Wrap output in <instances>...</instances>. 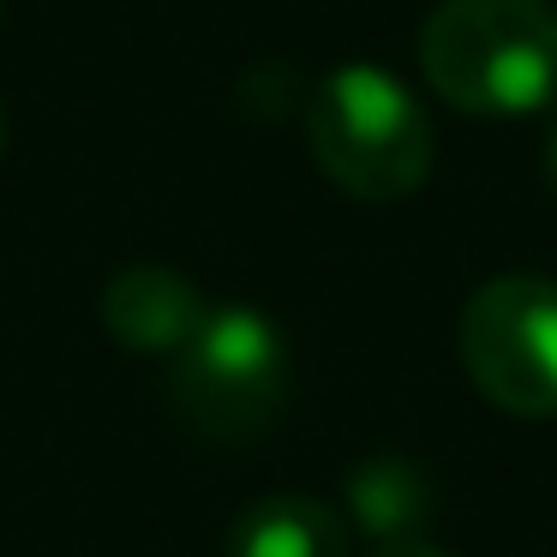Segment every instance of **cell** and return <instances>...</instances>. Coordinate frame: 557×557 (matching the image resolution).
I'll use <instances>...</instances> for the list:
<instances>
[{"mask_svg":"<svg viewBox=\"0 0 557 557\" xmlns=\"http://www.w3.org/2000/svg\"><path fill=\"white\" fill-rule=\"evenodd\" d=\"M425 85L461 114L509 121L557 102L552 0H437L420 30Z\"/></svg>","mask_w":557,"mask_h":557,"instance_id":"cell-1","label":"cell"},{"mask_svg":"<svg viewBox=\"0 0 557 557\" xmlns=\"http://www.w3.org/2000/svg\"><path fill=\"white\" fill-rule=\"evenodd\" d=\"M306 145L318 169L366 205H396L432 174V121L384 66H336L306 102Z\"/></svg>","mask_w":557,"mask_h":557,"instance_id":"cell-2","label":"cell"},{"mask_svg":"<svg viewBox=\"0 0 557 557\" xmlns=\"http://www.w3.org/2000/svg\"><path fill=\"white\" fill-rule=\"evenodd\" d=\"M169 401L205 437H258L288 401V342L258 306H210L169 360Z\"/></svg>","mask_w":557,"mask_h":557,"instance_id":"cell-3","label":"cell"},{"mask_svg":"<svg viewBox=\"0 0 557 557\" xmlns=\"http://www.w3.org/2000/svg\"><path fill=\"white\" fill-rule=\"evenodd\" d=\"M456 348L473 389L521 420L557 413V282L492 276L461 306Z\"/></svg>","mask_w":557,"mask_h":557,"instance_id":"cell-4","label":"cell"},{"mask_svg":"<svg viewBox=\"0 0 557 557\" xmlns=\"http://www.w3.org/2000/svg\"><path fill=\"white\" fill-rule=\"evenodd\" d=\"M205 312L210 300L198 294V282L169 264H126L102 288V330L133 354L174 360L186 348V336L205 324Z\"/></svg>","mask_w":557,"mask_h":557,"instance_id":"cell-5","label":"cell"},{"mask_svg":"<svg viewBox=\"0 0 557 557\" xmlns=\"http://www.w3.org/2000/svg\"><path fill=\"white\" fill-rule=\"evenodd\" d=\"M228 557H348V521L306 492H270L228 521Z\"/></svg>","mask_w":557,"mask_h":557,"instance_id":"cell-6","label":"cell"},{"mask_svg":"<svg viewBox=\"0 0 557 557\" xmlns=\"http://www.w3.org/2000/svg\"><path fill=\"white\" fill-rule=\"evenodd\" d=\"M348 509L377 545L420 540L425 516H432V485L425 468L408 456H372L348 473Z\"/></svg>","mask_w":557,"mask_h":557,"instance_id":"cell-7","label":"cell"},{"mask_svg":"<svg viewBox=\"0 0 557 557\" xmlns=\"http://www.w3.org/2000/svg\"><path fill=\"white\" fill-rule=\"evenodd\" d=\"M372 557H449V552H437L432 540H396V545H377Z\"/></svg>","mask_w":557,"mask_h":557,"instance_id":"cell-8","label":"cell"},{"mask_svg":"<svg viewBox=\"0 0 557 557\" xmlns=\"http://www.w3.org/2000/svg\"><path fill=\"white\" fill-rule=\"evenodd\" d=\"M545 181H552V193H557V121H552V138H545Z\"/></svg>","mask_w":557,"mask_h":557,"instance_id":"cell-9","label":"cell"},{"mask_svg":"<svg viewBox=\"0 0 557 557\" xmlns=\"http://www.w3.org/2000/svg\"><path fill=\"white\" fill-rule=\"evenodd\" d=\"M0 157H7V114H0Z\"/></svg>","mask_w":557,"mask_h":557,"instance_id":"cell-10","label":"cell"}]
</instances>
